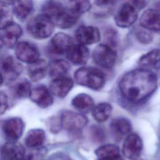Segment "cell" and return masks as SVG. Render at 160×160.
<instances>
[{"label":"cell","mask_w":160,"mask_h":160,"mask_svg":"<svg viewBox=\"0 0 160 160\" xmlns=\"http://www.w3.org/2000/svg\"><path fill=\"white\" fill-rule=\"evenodd\" d=\"M48 66L46 61L40 58L29 64L28 74L30 79L32 81H39L43 79L48 71Z\"/></svg>","instance_id":"cell-21"},{"label":"cell","mask_w":160,"mask_h":160,"mask_svg":"<svg viewBox=\"0 0 160 160\" xmlns=\"http://www.w3.org/2000/svg\"><path fill=\"white\" fill-rule=\"evenodd\" d=\"M15 53L17 59L21 62L32 63L39 59V52L32 44L22 41L16 45Z\"/></svg>","instance_id":"cell-9"},{"label":"cell","mask_w":160,"mask_h":160,"mask_svg":"<svg viewBox=\"0 0 160 160\" xmlns=\"http://www.w3.org/2000/svg\"><path fill=\"white\" fill-rule=\"evenodd\" d=\"M3 45V42H2V36H1L0 34V48H1V46Z\"/></svg>","instance_id":"cell-39"},{"label":"cell","mask_w":160,"mask_h":160,"mask_svg":"<svg viewBox=\"0 0 160 160\" xmlns=\"http://www.w3.org/2000/svg\"><path fill=\"white\" fill-rule=\"evenodd\" d=\"M24 128L23 121L19 118H11L6 119L2 125L4 136L9 141H17L22 136Z\"/></svg>","instance_id":"cell-11"},{"label":"cell","mask_w":160,"mask_h":160,"mask_svg":"<svg viewBox=\"0 0 160 160\" xmlns=\"http://www.w3.org/2000/svg\"><path fill=\"white\" fill-rule=\"evenodd\" d=\"M136 37L138 41L143 44H148L152 40V37L151 34L145 31H140L138 32Z\"/></svg>","instance_id":"cell-32"},{"label":"cell","mask_w":160,"mask_h":160,"mask_svg":"<svg viewBox=\"0 0 160 160\" xmlns=\"http://www.w3.org/2000/svg\"><path fill=\"white\" fill-rule=\"evenodd\" d=\"M95 154L98 159L120 155L119 148L112 144H108L100 146L95 151Z\"/></svg>","instance_id":"cell-28"},{"label":"cell","mask_w":160,"mask_h":160,"mask_svg":"<svg viewBox=\"0 0 160 160\" xmlns=\"http://www.w3.org/2000/svg\"><path fill=\"white\" fill-rule=\"evenodd\" d=\"M72 105L78 111L87 113L92 110L94 108V101L88 94H79L73 98Z\"/></svg>","instance_id":"cell-23"},{"label":"cell","mask_w":160,"mask_h":160,"mask_svg":"<svg viewBox=\"0 0 160 160\" xmlns=\"http://www.w3.org/2000/svg\"><path fill=\"white\" fill-rule=\"evenodd\" d=\"M2 36L3 44L9 48H12L18 44V41L22 35L21 27L14 22L4 29Z\"/></svg>","instance_id":"cell-17"},{"label":"cell","mask_w":160,"mask_h":160,"mask_svg":"<svg viewBox=\"0 0 160 160\" xmlns=\"http://www.w3.org/2000/svg\"><path fill=\"white\" fill-rule=\"evenodd\" d=\"M69 69V64L62 59L54 60L48 66L49 74L54 78L64 76L67 73Z\"/></svg>","instance_id":"cell-25"},{"label":"cell","mask_w":160,"mask_h":160,"mask_svg":"<svg viewBox=\"0 0 160 160\" xmlns=\"http://www.w3.org/2000/svg\"><path fill=\"white\" fill-rule=\"evenodd\" d=\"M8 107V99L7 95L2 91H0V115L5 112Z\"/></svg>","instance_id":"cell-33"},{"label":"cell","mask_w":160,"mask_h":160,"mask_svg":"<svg viewBox=\"0 0 160 160\" xmlns=\"http://www.w3.org/2000/svg\"><path fill=\"white\" fill-rule=\"evenodd\" d=\"M94 2L99 7L106 8L108 7L114 2V0H93Z\"/></svg>","instance_id":"cell-34"},{"label":"cell","mask_w":160,"mask_h":160,"mask_svg":"<svg viewBox=\"0 0 160 160\" xmlns=\"http://www.w3.org/2000/svg\"><path fill=\"white\" fill-rule=\"evenodd\" d=\"M2 160H26L24 147L17 141H9L4 144L0 149Z\"/></svg>","instance_id":"cell-10"},{"label":"cell","mask_w":160,"mask_h":160,"mask_svg":"<svg viewBox=\"0 0 160 160\" xmlns=\"http://www.w3.org/2000/svg\"><path fill=\"white\" fill-rule=\"evenodd\" d=\"M92 58L98 65L104 68H111L116 63L117 54L109 45L99 44L94 48Z\"/></svg>","instance_id":"cell-4"},{"label":"cell","mask_w":160,"mask_h":160,"mask_svg":"<svg viewBox=\"0 0 160 160\" xmlns=\"http://www.w3.org/2000/svg\"><path fill=\"white\" fill-rule=\"evenodd\" d=\"M46 134L44 131L39 128L32 129L26 134L25 144L29 148H38L41 147L44 142Z\"/></svg>","instance_id":"cell-22"},{"label":"cell","mask_w":160,"mask_h":160,"mask_svg":"<svg viewBox=\"0 0 160 160\" xmlns=\"http://www.w3.org/2000/svg\"><path fill=\"white\" fill-rule=\"evenodd\" d=\"M74 79L78 84L94 90L101 89L106 82L104 74L92 67H82L77 69Z\"/></svg>","instance_id":"cell-2"},{"label":"cell","mask_w":160,"mask_h":160,"mask_svg":"<svg viewBox=\"0 0 160 160\" xmlns=\"http://www.w3.org/2000/svg\"><path fill=\"white\" fill-rule=\"evenodd\" d=\"M16 1H17V0H0L1 3L2 5H5V6H8V5H10V4L13 5Z\"/></svg>","instance_id":"cell-37"},{"label":"cell","mask_w":160,"mask_h":160,"mask_svg":"<svg viewBox=\"0 0 160 160\" xmlns=\"http://www.w3.org/2000/svg\"><path fill=\"white\" fill-rule=\"evenodd\" d=\"M142 142L136 134H129L125 138L122 145L124 156L130 160H137L141 153Z\"/></svg>","instance_id":"cell-8"},{"label":"cell","mask_w":160,"mask_h":160,"mask_svg":"<svg viewBox=\"0 0 160 160\" xmlns=\"http://www.w3.org/2000/svg\"><path fill=\"white\" fill-rule=\"evenodd\" d=\"M141 26L149 31L160 32V12L154 9L145 11L140 18Z\"/></svg>","instance_id":"cell-15"},{"label":"cell","mask_w":160,"mask_h":160,"mask_svg":"<svg viewBox=\"0 0 160 160\" xmlns=\"http://www.w3.org/2000/svg\"><path fill=\"white\" fill-rule=\"evenodd\" d=\"M54 24L46 15L38 14L32 18L28 23L27 30L29 34L38 39L49 37L52 33Z\"/></svg>","instance_id":"cell-3"},{"label":"cell","mask_w":160,"mask_h":160,"mask_svg":"<svg viewBox=\"0 0 160 160\" xmlns=\"http://www.w3.org/2000/svg\"><path fill=\"white\" fill-rule=\"evenodd\" d=\"M88 119L82 114L71 111H64L60 118V124L65 129L75 131L83 128L87 124Z\"/></svg>","instance_id":"cell-5"},{"label":"cell","mask_w":160,"mask_h":160,"mask_svg":"<svg viewBox=\"0 0 160 160\" xmlns=\"http://www.w3.org/2000/svg\"><path fill=\"white\" fill-rule=\"evenodd\" d=\"M72 86V79L64 76L54 78L49 84V89L52 94L59 98H63L68 94Z\"/></svg>","instance_id":"cell-14"},{"label":"cell","mask_w":160,"mask_h":160,"mask_svg":"<svg viewBox=\"0 0 160 160\" xmlns=\"http://www.w3.org/2000/svg\"><path fill=\"white\" fill-rule=\"evenodd\" d=\"M66 54L68 59L76 65L86 64L89 57V49L81 44H73Z\"/></svg>","instance_id":"cell-16"},{"label":"cell","mask_w":160,"mask_h":160,"mask_svg":"<svg viewBox=\"0 0 160 160\" xmlns=\"http://www.w3.org/2000/svg\"><path fill=\"white\" fill-rule=\"evenodd\" d=\"M52 50L58 54L66 53L69 48L74 44L71 38L63 32L55 34L51 41Z\"/></svg>","instance_id":"cell-19"},{"label":"cell","mask_w":160,"mask_h":160,"mask_svg":"<svg viewBox=\"0 0 160 160\" xmlns=\"http://www.w3.org/2000/svg\"><path fill=\"white\" fill-rule=\"evenodd\" d=\"M98 160H124L120 155L118 156H112V157H109V158H101V159H98Z\"/></svg>","instance_id":"cell-36"},{"label":"cell","mask_w":160,"mask_h":160,"mask_svg":"<svg viewBox=\"0 0 160 160\" xmlns=\"http://www.w3.org/2000/svg\"><path fill=\"white\" fill-rule=\"evenodd\" d=\"M138 18L136 9L129 2L123 4L115 14L114 21L120 28H128L132 25Z\"/></svg>","instance_id":"cell-6"},{"label":"cell","mask_w":160,"mask_h":160,"mask_svg":"<svg viewBox=\"0 0 160 160\" xmlns=\"http://www.w3.org/2000/svg\"><path fill=\"white\" fill-rule=\"evenodd\" d=\"M92 112V115L96 121L104 122L111 114L112 106L108 102H101L94 106Z\"/></svg>","instance_id":"cell-26"},{"label":"cell","mask_w":160,"mask_h":160,"mask_svg":"<svg viewBox=\"0 0 160 160\" xmlns=\"http://www.w3.org/2000/svg\"><path fill=\"white\" fill-rule=\"evenodd\" d=\"M12 14V11L7 6L0 5V29H4L13 22Z\"/></svg>","instance_id":"cell-31"},{"label":"cell","mask_w":160,"mask_h":160,"mask_svg":"<svg viewBox=\"0 0 160 160\" xmlns=\"http://www.w3.org/2000/svg\"><path fill=\"white\" fill-rule=\"evenodd\" d=\"M33 9L32 0H17L13 4L12 12L20 20L25 19Z\"/></svg>","instance_id":"cell-24"},{"label":"cell","mask_w":160,"mask_h":160,"mask_svg":"<svg viewBox=\"0 0 160 160\" xmlns=\"http://www.w3.org/2000/svg\"><path fill=\"white\" fill-rule=\"evenodd\" d=\"M158 84L156 75L146 69H134L126 73L119 82L122 96L128 100L138 102L149 96Z\"/></svg>","instance_id":"cell-1"},{"label":"cell","mask_w":160,"mask_h":160,"mask_svg":"<svg viewBox=\"0 0 160 160\" xmlns=\"http://www.w3.org/2000/svg\"><path fill=\"white\" fill-rule=\"evenodd\" d=\"M49 89L44 86H39L31 89L29 98L39 107L46 108L53 102V98Z\"/></svg>","instance_id":"cell-13"},{"label":"cell","mask_w":160,"mask_h":160,"mask_svg":"<svg viewBox=\"0 0 160 160\" xmlns=\"http://www.w3.org/2000/svg\"><path fill=\"white\" fill-rule=\"evenodd\" d=\"M22 66L19 60L12 56L6 57L2 62V69L5 76L9 80H14L22 71Z\"/></svg>","instance_id":"cell-18"},{"label":"cell","mask_w":160,"mask_h":160,"mask_svg":"<svg viewBox=\"0 0 160 160\" xmlns=\"http://www.w3.org/2000/svg\"><path fill=\"white\" fill-rule=\"evenodd\" d=\"M160 62V49H155L142 55L139 59L138 63L142 66H151Z\"/></svg>","instance_id":"cell-27"},{"label":"cell","mask_w":160,"mask_h":160,"mask_svg":"<svg viewBox=\"0 0 160 160\" xmlns=\"http://www.w3.org/2000/svg\"><path fill=\"white\" fill-rule=\"evenodd\" d=\"M76 38L79 44L86 46L98 42L101 39V34L95 27L82 26L76 30Z\"/></svg>","instance_id":"cell-12"},{"label":"cell","mask_w":160,"mask_h":160,"mask_svg":"<svg viewBox=\"0 0 160 160\" xmlns=\"http://www.w3.org/2000/svg\"><path fill=\"white\" fill-rule=\"evenodd\" d=\"M136 9H141L144 6V0H131V2L130 3Z\"/></svg>","instance_id":"cell-35"},{"label":"cell","mask_w":160,"mask_h":160,"mask_svg":"<svg viewBox=\"0 0 160 160\" xmlns=\"http://www.w3.org/2000/svg\"><path fill=\"white\" fill-rule=\"evenodd\" d=\"M111 129L114 136L119 140L123 138H126L129 134L131 129V125L127 119L117 118L112 121Z\"/></svg>","instance_id":"cell-20"},{"label":"cell","mask_w":160,"mask_h":160,"mask_svg":"<svg viewBox=\"0 0 160 160\" xmlns=\"http://www.w3.org/2000/svg\"><path fill=\"white\" fill-rule=\"evenodd\" d=\"M79 16V14L71 8H67L62 6L51 20L58 27L61 29H68L72 27L78 22Z\"/></svg>","instance_id":"cell-7"},{"label":"cell","mask_w":160,"mask_h":160,"mask_svg":"<svg viewBox=\"0 0 160 160\" xmlns=\"http://www.w3.org/2000/svg\"><path fill=\"white\" fill-rule=\"evenodd\" d=\"M2 82H3V76H2V75L0 73V86L2 84Z\"/></svg>","instance_id":"cell-38"},{"label":"cell","mask_w":160,"mask_h":160,"mask_svg":"<svg viewBox=\"0 0 160 160\" xmlns=\"http://www.w3.org/2000/svg\"><path fill=\"white\" fill-rule=\"evenodd\" d=\"M14 92L19 98L29 97L31 91V85L27 79H22L15 84L14 88Z\"/></svg>","instance_id":"cell-29"},{"label":"cell","mask_w":160,"mask_h":160,"mask_svg":"<svg viewBox=\"0 0 160 160\" xmlns=\"http://www.w3.org/2000/svg\"><path fill=\"white\" fill-rule=\"evenodd\" d=\"M69 8L81 14L88 11L91 8L89 0H68Z\"/></svg>","instance_id":"cell-30"}]
</instances>
